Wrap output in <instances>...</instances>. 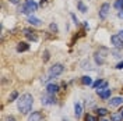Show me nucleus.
I'll return each mask as SVG.
<instances>
[{"instance_id": "11", "label": "nucleus", "mask_w": 123, "mask_h": 121, "mask_svg": "<svg viewBox=\"0 0 123 121\" xmlns=\"http://www.w3.org/2000/svg\"><path fill=\"white\" fill-rule=\"evenodd\" d=\"M27 50H30V45H28V43L20 42V43L17 45V52H18V53H23V52H27Z\"/></svg>"}, {"instance_id": "23", "label": "nucleus", "mask_w": 123, "mask_h": 121, "mask_svg": "<svg viewBox=\"0 0 123 121\" xmlns=\"http://www.w3.org/2000/svg\"><path fill=\"white\" fill-rule=\"evenodd\" d=\"M85 121H98V120H97V117H94L91 114H87L85 116Z\"/></svg>"}, {"instance_id": "34", "label": "nucleus", "mask_w": 123, "mask_h": 121, "mask_svg": "<svg viewBox=\"0 0 123 121\" xmlns=\"http://www.w3.org/2000/svg\"><path fill=\"white\" fill-rule=\"evenodd\" d=\"M119 35H120V38H123V31H120V32H119Z\"/></svg>"}, {"instance_id": "21", "label": "nucleus", "mask_w": 123, "mask_h": 121, "mask_svg": "<svg viewBox=\"0 0 123 121\" xmlns=\"http://www.w3.org/2000/svg\"><path fill=\"white\" fill-rule=\"evenodd\" d=\"M115 8H117V10H123V0H116L115 1Z\"/></svg>"}, {"instance_id": "12", "label": "nucleus", "mask_w": 123, "mask_h": 121, "mask_svg": "<svg viewBox=\"0 0 123 121\" xmlns=\"http://www.w3.org/2000/svg\"><path fill=\"white\" fill-rule=\"evenodd\" d=\"M28 22H30L31 25H34V27H39V25L42 24V21H41L39 18H37V17H34V15H30V17H28Z\"/></svg>"}, {"instance_id": "36", "label": "nucleus", "mask_w": 123, "mask_h": 121, "mask_svg": "<svg viewBox=\"0 0 123 121\" xmlns=\"http://www.w3.org/2000/svg\"><path fill=\"white\" fill-rule=\"evenodd\" d=\"M122 114H123V110H122Z\"/></svg>"}, {"instance_id": "6", "label": "nucleus", "mask_w": 123, "mask_h": 121, "mask_svg": "<svg viewBox=\"0 0 123 121\" xmlns=\"http://www.w3.org/2000/svg\"><path fill=\"white\" fill-rule=\"evenodd\" d=\"M42 104H56V98L55 95H48V96H43L42 98Z\"/></svg>"}, {"instance_id": "9", "label": "nucleus", "mask_w": 123, "mask_h": 121, "mask_svg": "<svg viewBox=\"0 0 123 121\" xmlns=\"http://www.w3.org/2000/svg\"><path fill=\"white\" fill-rule=\"evenodd\" d=\"M123 103V98H120V96H116V98H112L111 100H109V104L112 107H116V106H120Z\"/></svg>"}, {"instance_id": "35", "label": "nucleus", "mask_w": 123, "mask_h": 121, "mask_svg": "<svg viewBox=\"0 0 123 121\" xmlns=\"http://www.w3.org/2000/svg\"><path fill=\"white\" fill-rule=\"evenodd\" d=\"M101 121H108V120H101Z\"/></svg>"}, {"instance_id": "13", "label": "nucleus", "mask_w": 123, "mask_h": 121, "mask_svg": "<svg viewBox=\"0 0 123 121\" xmlns=\"http://www.w3.org/2000/svg\"><path fill=\"white\" fill-rule=\"evenodd\" d=\"M74 114H76V117H81V114H83V106L80 104V103H76L74 104Z\"/></svg>"}, {"instance_id": "20", "label": "nucleus", "mask_w": 123, "mask_h": 121, "mask_svg": "<svg viewBox=\"0 0 123 121\" xmlns=\"http://www.w3.org/2000/svg\"><path fill=\"white\" fill-rule=\"evenodd\" d=\"M97 114L101 116V117H104V116H106V114H108V110H106V109H104V107H101V109L97 110Z\"/></svg>"}, {"instance_id": "28", "label": "nucleus", "mask_w": 123, "mask_h": 121, "mask_svg": "<svg viewBox=\"0 0 123 121\" xmlns=\"http://www.w3.org/2000/svg\"><path fill=\"white\" fill-rule=\"evenodd\" d=\"M116 68H117V70H123V61H120V63H117V66H116Z\"/></svg>"}, {"instance_id": "14", "label": "nucleus", "mask_w": 123, "mask_h": 121, "mask_svg": "<svg viewBox=\"0 0 123 121\" xmlns=\"http://www.w3.org/2000/svg\"><path fill=\"white\" fill-rule=\"evenodd\" d=\"M95 61H97V64H104L105 63V56L99 52H97L95 53Z\"/></svg>"}, {"instance_id": "24", "label": "nucleus", "mask_w": 123, "mask_h": 121, "mask_svg": "<svg viewBox=\"0 0 123 121\" xmlns=\"http://www.w3.org/2000/svg\"><path fill=\"white\" fill-rule=\"evenodd\" d=\"M83 68H84V70H91V64H90V61H88V63H87V61H84V63H83Z\"/></svg>"}, {"instance_id": "7", "label": "nucleus", "mask_w": 123, "mask_h": 121, "mask_svg": "<svg viewBox=\"0 0 123 121\" xmlns=\"http://www.w3.org/2000/svg\"><path fill=\"white\" fill-rule=\"evenodd\" d=\"M46 92H48V95H55V93H57V92H59V85H56V83H49V85L46 86Z\"/></svg>"}, {"instance_id": "4", "label": "nucleus", "mask_w": 123, "mask_h": 121, "mask_svg": "<svg viewBox=\"0 0 123 121\" xmlns=\"http://www.w3.org/2000/svg\"><path fill=\"white\" fill-rule=\"evenodd\" d=\"M111 42H112V45L117 47V49H122L123 47V38H120V35H113V36H111Z\"/></svg>"}, {"instance_id": "33", "label": "nucleus", "mask_w": 123, "mask_h": 121, "mask_svg": "<svg viewBox=\"0 0 123 121\" xmlns=\"http://www.w3.org/2000/svg\"><path fill=\"white\" fill-rule=\"evenodd\" d=\"M45 3H46V0H41V3H39V4H41V6H43Z\"/></svg>"}, {"instance_id": "29", "label": "nucleus", "mask_w": 123, "mask_h": 121, "mask_svg": "<svg viewBox=\"0 0 123 121\" xmlns=\"http://www.w3.org/2000/svg\"><path fill=\"white\" fill-rule=\"evenodd\" d=\"M71 18H73V21H74V24L77 25V24H78V20H77V17H76L74 14H71Z\"/></svg>"}, {"instance_id": "1", "label": "nucleus", "mask_w": 123, "mask_h": 121, "mask_svg": "<svg viewBox=\"0 0 123 121\" xmlns=\"http://www.w3.org/2000/svg\"><path fill=\"white\" fill-rule=\"evenodd\" d=\"M32 103H34V98L30 93H24L18 98V110L23 114H28L32 109Z\"/></svg>"}, {"instance_id": "8", "label": "nucleus", "mask_w": 123, "mask_h": 121, "mask_svg": "<svg viewBox=\"0 0 123 121\" xmlns=\"http://www.w3.org/2000/svg\"><path fill=\"white\" fill-rule=\"evenodd\" d=\"M42 120H43V116H42L41 111H34L28 118V121H42Z\"/></svg>"}, {"instance_id": "32", "label": "nucleus", "mask_w": 123, "mask_h": 121, "mask_svg": "<svg viewBox=\"0 0 123 121\" xmlns=\"http://www.w3.org/2000/svg\"><path fill=\"white\" fill-rule=\"evenodd\" d=\"M117 15H119V18H122V20H123V10H120V11H119V14H117Z\"/></svg>"}, {"instance_id": "26", "label": "nucleus", "mask_w": 123, "mask_h": 121, "mask_svg": "<svg viewBox=\"0 0 123 121\" xmlns=\"http://www.w3.org/2000/svg\"><path fill=\"white\" fill-rule=\"evenodd\" d=\"M50 31H53V32H57V25H56L55 22L50 24Z\"/></svg>"}, {"instance_id": "18", "label": "nucleus", "mask_w": 123, "mask_h": 121, "mask_svg": "<svg viewBox=\"0 0 123 121\" xmlns=\"http://www.w3.org/2000/svg\"><path fill=\"white\" fill-rule=\"evenodd\" d=\"M81 82L84 83V85H91L92 83V78L88 75H84L83 78H81Z\"/></svg>"}, {"instance_id": "19", "label": "nucleus", "mask_w": 123, "mask_h": 121, "mask_svg": "<svg viewBox=\"0 0 123 121\" xmlns=\"http://www.w3.org/2000/svg\"><path fill=\"white\" fill-rule=\"evenodd\" d=\"M105 89H108V82H106V81H104V82H102V83L99 85V86H98L97 92H98V93H101V92L105 91Z\"/></svg>"}, {"instance_id": "30", "label": "nucleus", "mask_w": 123, "mask_h": 121, "mask_svg": "<svg viewBox=\"0 0 123 121\" xmlns=\"http://www.w3.org/2000/svg\"><path fill=\"white\" fill-rule=\"evenodd\" d=\"M10 3H13V4H18L20 3V0H8Z\"/></svg>"}, {"instance_id": "16", "label": "nucleus", "mask_w": 123, "mask_h": 121, "mask_svg": "<svg viewBox=\"0 0 123 121\" xmlns=\"http://www.w3.org/2000/svg\"><path fill=\"white\" fill-rule=\"evenodd\" d=\"M101 99H104V100H106V99L111 98V89H105V91H102L101 93H98Z\"/></svg>"}, {"instance_id": "25", "label": "nucleus", "mask_w": 123, "mask_h": 121, "mask_svg": "<svg viewBox=\"0 0 123 121\" xmlns=\"http://www.w3.org/2000/svg\"><path fill=\"white\" fill-rule=\"evenodd\" d=\"M102 82H104L102 79H98V81H95V82L92 83V88H98V86H99V85H101Z\"/></svg>"}, {"instance_id": "2", "label": "nucleus", "mask_w": 123, "mask_h": 121, "mask_svg": "<svg viewBox=\"0 0 123 121\" xmlns=\"http://www.w3.org/2000/svg\"><path fill=\"white\" fill-rule=\"evenodd\" d=\"M37 8H38V4L34 1V0H27V3L20 7V13H23V14H30V13H34V11H37Z\"/></svg>"}, {"instance_id": "22", "label": "nucleus", "mask_w": 123, "mask_h": 121, "mask_svg": "<svg viewBox=\"0 0 123 121\" xmlns=\"http://www.w3.org/2000/svg\"><path fill=\"white\" fill-rule=\"evenodd\" d=\"M18 98V92H11V95H10V98H8V100H10V102H14L15 99Z\"/></svg>"}, {"instance_id": "27", "label": "nucleus", "mask_w": 123, "mask_h": 121, "mask_svg": "<svg viewBox=\"0 0 123 121\" xmlns=\"http://www.w3.org/2000/svg\"><path fill=\"white\" fill-rule=\"evenodd\" d=\"M48 60H49V52L45 50V52H43V61H48Z\"/></svg>"}, {"instance_id": "31", "label": "nucleus", "mask_w": 123, "mask_h": 121, "mask_svg": "<svg viewBox=\"0 0 123 121\" xmlns=\"http://www.w3.org/2000/svg\"><path fill=\"white\" fill-rule=\"evenodd\" d=\"M6 121H15V118H14V117H11V116H10V117H7V118H6Z\"/></svg>"}, {"instance_id": "10", "label": "nucleus", "mask_w": 123, "mask_h": 121, "mask_svg": "<svg viewBox=\"0 0 123 121\" xmlns=\"http://www.w3.org/2000/svg\"><path fill=\"white\" fill-rule=\"evenodd\" d=\"M24 35H25L27 38L30 39V40H38V36H37V33H35L34 31H31V29H24Z\"/></svg>"}, {"instance_id": "17", "label": "nucleus", "mask_w": 123, "mask_h": 121, "mask_svg": "<svg viewBox=\"0 0 123 121\" xmlns=\"http://www.w3.org/2000/svg\"><path fill=\"white\" fill-rule=\"evenodd\" d=\"M77 7H78V10H80L81 13H87V10H88V7L85 6L83 1H78V3H77Z\"/></svg>"}, {"instance_id": "15", "label": "nucleus", "mask_w": 123, "mask_h": 121, "mask_svg": "<svg viewBox=\"0 0 123 121\" xmlns=\"http://www.w3.org/2000/svg\"><path fill=\"white\" fill-rule=\"evenodd\" d=\"M122 120H123V114H122V111L111 114V121H122Z\"/></svg>"}, {"instance_id": "5", "label": "nucleus", "mask_w": 123, "mask_h": 121, "mask_svg": "<svg viewBox=\"0 0 123 121\" xmlns=\"http://www.w3.org/2000/svg\"><path fill=\"white\" fill-rule=\"evenodd\" d=\"M109 8H111V6L108 4V3H104L102 6H101L99 8V18L101 20H105L108 17V14H109Z\"/></svg>"}, {"instance_id": "3", "label": "nucleus", "mask_w": 123, "mask_h": 121, "mask_svg": "<svg viewBox=\"0 0 123 121\" xmlns=\"http://www.w3.org/2000/svg\"><path fill=\"white\" fill-rule=\"evenodd\" d=\"M63 71H64V66L60 64V63H57V64H55V66L50 67V70H49V77L50 78L52 77H57V75H60Z\"/></svg>"}]
</instances>
